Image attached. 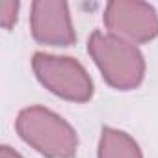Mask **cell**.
<instances>
[{
  "label": "cell",
  "mask_w": 158,
  "mask_h": 158,
  "mask_svg": "<svg viewBox=\"0 0 158 158\" xmlns=\"http://www.w3.org/2000/svg\"><path fill=\"white\" fill-rule=\"evenodd\" d=\"M88 52L112 88L127 91L143 82L145 58L138 45L110 32L95 30L88 39Z\"/></svg>",
  "instance_id": "6da1fadb"
},
{
  "label": "cell",
  "mask_w": 158,
  "mask_h": 158,
  "mask_svg": "<svg viewBox=\"0 0 158 158\" xmlns=\"http://www.w3.org/2000/svg\"><path fill=\"white\" fill-rule=\"evenodd\" d=\"M19 136L47 158H73L78 149L76 130L56 112L45 106H28L19 112Z\"/></svg>",
  "instance_id": "7a4b0ae2"
},
{
  "label": "cell",
  "mask_w": 158,
  "mask_h": 158,
  "mask_svg": "<svg viewBox=\"0 0 158 158\" xmlns=\"http://www.w3.org/2000/svg\"><path fill=\"white\" fill-rule=\"evenodd\" d=\"M32 69L37 80L56 97L73 102H88L93 97V80L86 67L69 56L35 52Z\"/></svg>",
  "instance_id": "3957f363"
},
{
  "label": "cell",
  "mask_w": 158,
  "mask_h": 158,
  "mask_svg": "<svg viewBox=\"0 0 158 158\" xmlns=\"http://www.w3.org/2000/svg\"><path fill=\"white\" fill-rule=\"evenodd\" d=\"M106 32L134 45L149 43L158 37V13L147 2L114 0L104 10Z\"/></svg>",
  "instance_id": "277c9868"
},
{
  "label": "cell",
  "mask_w": 158,
  "mask_h": 158,
  "mask_svg": "<svg viewBox=\"0 0 158 158\" xmlns=\"http://www.w3.org/2000/svg\"><path fill=\"white\" fill-rule=\"evenodd\" d=\"M30 28L35 41L50 47H69L76 41L69 6L60 0H37L32 4Z\"/></svg>",
  "instance_id": "5b68a950"
},
{
  "label": "cell",
  "mask_w": 158,
  "mask_h": 158,
  "mask_svg": "<svg viewBox=\"0 0 158 158\" xmlns=\"http://www.w3.org/2000/svg\"><path fill=\"white\" fill-rule=\"evenodd\" d=\"M97 158H143L141 149L127 132L104 127L99 139Z\"/></svg>",
  "instance_id": "8992f818"
},
{
  "label": "cell",
  "mask_w": 158,
  "mask_h": 158,
  "mask_svg": "<svg viewBox=\"0 0 158 158\" xmlns=\"http://www.w3.org/2000/svg\"><path fill=\"white\" fill-rule=\"evenodd\" d=\"M19 2L17 0H2L0 2V24L6 30H11L19 17Z\"/></svg>",
  "instance_id": "52a82bcc"
},
{
  "label": "cell",
  "mask_w": 158,
  "mask_h": 158,
  "mask_svg": "<svg viewBox=\"0 0 158 158\" xmlns=\"http://www.w3.org/2000/svg\"><path fill=\"white\" fill-rule=\"evenodd\" d=\"M0 158H24V156H23V154H19L15 149H11V147L4 145L2 149H0Z\"/></svg>",
  "instance_id": "ba28073f"
}]
</instances>
